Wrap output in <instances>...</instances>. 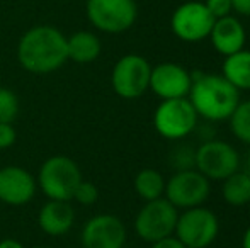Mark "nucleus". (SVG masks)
I'll return each mask as SVG.
<instances>
[{"label":"nucleus","mask_w":250,"mask_h":248,"mask_svg":"<svg viewBox=\"0 0 250 248\" xmlns=\"http://www.w3.org/2000/svg\"><path fill=\"white\" fill-rule=\"evenodd\" d=\"M21 66L34 75L56 72L68 61L66 36L53 26H34L22 34L17 44Z\"/></svg>","instance_id":"nucleus-1"},{"label":"nucleus","mask_w":250,"mask_h":248,"mask_svg":"<svg viewBox=\"0 0 250 248\" xmlns=\"http://www.w3.org/2000/svg\"><path fill=\"white\" fill-rule=\"evenodd\" d=\"M192 85L188 99L194 106L199 117L218 123L231 116L240 102V90H237L223 75L194 72L191 73Z\"/></svg>","instance_id":"nucleus-2"},{"label":"nucleus","mask_w":250,"mask_h":248,"mask_svg":"<svg viewBox=\"0 0 250 248\" xmlns=\"http://www.w3.org/2000/svg\"><path fill=\"white\" fill-rule=\"evenodd\" d=\"M38 186L53 201H72L77 186L82 182V172L72 158L55 155L41 165Z\"/></svg>","instance_id":"nucleus-3"},{"label":"nucleus","mask_w":250,"mask_h":248,"mask_svg":"<svg viewBox=\"0 0 250 248\" xmlns=\"http://www.w3.org/2000/svg\"><path fill=\"white\" fill-rule=\"evenodd\" d=\"M198 113L188 97L162 100L153 114V126L167 139H182L198 128Z\"/></svg>","instance_id":"nucleus-4"},{"label":"nucleus","mask_w":250,"mask_h":248,"mask_svg":"<svg viewBox=\"0 0 250 248\" xmlns=\"http://www.w3.org/2000/svg\"><path fill=\"white\" fill-rule=\"evenodd\" d=\"M87 17L102 33L119 34L136 22L138 5L135 0H87Z\"/></svg>","instance_id":"nucleus-5"},{"label":"nucleus","mask_w":250,"mask_h":248,"mask_svg":"<svg viewBox=\"0 0 250 248\" xmlns=\"http://www.w3.org/2000/svg\"><path fill=\"white\" fill-rule=\"evenodd\" d=\"M179 209L165 197L145 202L135 219V231L143 242H158L165 236L174 235L177 225Z\"/></svg>","instance_id":"nucleus-6"},{"label":"nucleus","mask_w":250,"mask_h":248,"mask_svg":"<svg viewBox=\"0 0 250 248\" xmlns=\"http://www.w3.org/2000/svg\"><path fill=\"white\" fill-rule=\"evenodd\" d=\"M220 231V221L209 209L198 208L184 209L179 214L174 235L186 245V248H206L216 240Z\"/></svg>","instance_id":"nucleus-7"},{"label":"nucleus","mask_w":250,"mask_h":248,"mask_svg":"<svg viewBox=\"0 0 250 248\" xmlns=\"http://www.w3.org/2000/svg\"><path fill=\"white\" fill-rule=\"evenodd\" d=\"M150 63L140 55H125L116 61L111 73L114 92L123 99H138L150 87Z\"/></svg>","instance_id":"nucleus-8"},{"label":"nucleus","mask_w":250,"mask_h":248,"mask_svg":"<svg viewBox=\"0 0 250 248\" xmlns=\"http://www.w3.org/2000/svg\"><path fill=\"white\" fill-rule=\"evenodd\" d=\"M240 155L230 143L208 139L196 150V170L209 180H225L240 169Z\"/></svg>","instance_id":"nucleus-9"},{"label":"nucleus","mask_w":250,"mask_h":248,"mask_svg":"<svg viewBox=\"0 0 250 248\" xmlns=\"http://www.w3.org/2000/svg\"><path fill=\"white\" fill-rule=\"evenodd\" d=\"M209 195V179L199 170H179L165 182L164 197L177 209H191L203 204Z\"/></svg>","instance_id":"nucleus-10"},{"label":"nucleus","mask_w":250,"mask_h":248,"mask_svg":"<svg viewBox=\"0 0 250 248\" xmlns=\"http://www.w3.org/2000/svg\"><path fill=\"white\" fill-rule=\"evenodd\" d=\"M214 20L216 19L209 14L204 2L192 0L182 3L174 10L170 17V27L179 39L186 43H198L209 38Z\"/></svg>","instance_id":"nucleus-11"},{"label":"nucleus","mask_w":250,"mask_h":248,"mask_svg":"<svg viewBox=\"0 0 250 248\" xmlns=\"http://www.w3.org/2000/svg\"><path fill=\"white\" fill-rule=\"evenodd\" d=\"M126 243V226L118 216L97 214L82 229L83 248H123Z\"/></svg>","instance_id":"nucleus-12"},{"label":"nucleus","mask_w":250,"mask_h":248,"mask_svg":"<svg viewBox=\"0 0 250 248\" xmlns=\"http://www.w3.org/2000/svg\"><path fill=\"white\" fill-rule=\"evenodd\" d=\"M192 80L191 72L177 63H160L153 66L150 73V87L151 92L160 99H181L188 97L191 90Z\"/></svg>","instance_id":"nucleus-13"},{"label":"nucleus","mask_w":250,"mask_h":248,"mask_svg":"<svg viewBox=\"0 0 250 248\" xmlns=\"http://www.w3.org/2000/svg\"><path fill=\"white\" fill-rule=\"evenodd\" d=\"M38 182L26 169L7 165L0 169V201L10 206H22L33 201Z\"/></svg>","instance_id":"nucleus-14"},{"label":"nucleus","mask_w":250,"mask_h":248,"mask_svg":"<svg viewBox=\"0 0 250 248\" xmlns=\"http://www.w3.org/2000/svg\"><path fill=\"white\" fill-rule=\"evenodd\" d=\"M209 39L218 53L223 57H230V55L244 50L247 33H245L244 24L230 14V16L214 20Z\"/></svg>","instance_id":"nucleus-15"},{"label":"nucleus","mask_w":250,"mask_h":248,"mask_svg":"<svg viewBox=\"0 0 250 248\" xmlns=\"http://www.w3.org/2000/svg\"><path fill=\"white\" fill-rule=\"evenodd\" d=\"M73 221H75V211L70 201L50 199L38 214V225L50 236H62L68 233L73 226Z\"/></svg>","instance_id":"nucleus-16"},{"label":"nucleus","mask_w":250,"mask_h":248,"mask_svg":"<svg viewBox=\"0 0 250 248\" xmlns=\"http://www.w3.org/2000/svg\"><path fill=\"white\" fill-rule=\"evenodd\" d=\"M101 39L90 31H77L70 38H66V51L68 60L75 63H92L101 55Z\"/></svg>","instance_id":"nucleus-17"},{"label":"nucleus","mask_w":250,"mask_h":248,"mask_svg":"<svg viewBox=\"0 0 250 248\" xmlns=\"http://www.w3.org/2000/svg\"><path fill=\"white\" fill-rule=\"evenodd\" d=\"M221 72L237 90H250V51L240 50L225 57Z\"/></svg>","instance_id":"nucleus-18"},{"label":"nucleus","mask_w":250,"mask_h":248,"mask_svg":"<svg viewBox=\"0 0 250 248\" xmlns=\"http://www.w3.org/2000/svg\"><path fill=\"white\" fill-rule=\"evenodd\" d=\"M223 199L231 206H245L250 201V175L238 169L223 180Z\"/></svg>","instance_id":"nucleus-19"},{"label":"nucleus","mask_w":250,"mask_h":248,"mask_svg":"<svg viewBox=\"0 0 250 248\" xmlns=\"http://www.w3.org/2000/svg\"><path fill=\"white\" fill-rule=\"evenodd\" d=\"M135 191L145 202L153 199L164 197L165 192V179L160 172L153 169H143L135 177Z\"/></svg>","instance_id":"nucleus-20"},{"label":"nucleus","mask_w":250,"mask_h":248,"mask_svg":"<svg viewBox=\"0 0 250 248\" xmlns=\"http://www.w3.org/2000/svg\"><path fill=\"white\" fill-rule=\"evenodd\" d=\"M228 119L235 138L250 145V100H240Z\"/></svg>","instance_id":"nucleus-21"},{"label":"nucleus","mask_w":250,"mask_h":248,"mask_svg":"<svg viewBox=\"0 0 250 248\" xmlns=\"http://www.w3.org/2000/svg\"><path fill=\"white\" fill-rule=\"evenodd\" d=\"M19 114V99L7 87H0V123L12 124Z\"/></svg>","instance_id":"nucleus-22"},{"label":"nucleus","mask_w":250,"mask_h":248,"mask_svg":"<svg viewBox=\"0 0 250 248\" xmlns=\"http://www.w3.org/2000/svg\"><path fill=\"white\" fill-rule=\"evenodd\" d=\"M172 165L175 167V170H189L196 169V150H192L191 146L181 145L170 153Z\"/></svg>","instance_id":"nucleus-23"},{"label":"nucleus","mask_w":250,"mask_h":248,"mask_svg":"<svg viewBox=\"0 0 250 248\" xmlns=\"http://www.w3.org/2000/svg\"><path fill=\"white\" fill-rule=\"evenodd\" d=\"M73 199L82 206H90L99 199V189L92 182H87L82 179V182L77 186L75 192H73Z\"/></svg>","instance_id":"nucleus-24"},{"label":"nucleus","mask_w":250,"mask_h":248,"mask_svg":"<svg viewBox=\"0 0 250 248\" xmlns=\"http://www.w3.org/2000/svg\"><path fill=\"white\" fill-rule=\"evenodd\" d=\"M204 5L214 19H221V17H227L233 12L230 0H204Z\"/></svg>","instance_id":"nucleus-25"},{"label":"nucleus","mask_w":250,"mask_h":248,"mask_svg":"<svg viewBox=\"0 0 250 248\" xmlns=\"http://www.w3.org/2000/svg\"><path fill=\"white\" fill-rule=\"evenodd\" d=\"M17 133L12 124L0 123V150H7L16 143Z\"/></svg>","instance_id":"nucleus-26"},{"label":"nucleus","mask_w":250,"mask_h":248,"mask_svg":"<svg viewBox=\"0 0 250 248\" xmlns=\"http://www.w3.org/2000/svg\"><path fill=\"white\" fill-rule=\"evenodd\" d=\"M151 248H186V245L175 235H170L158 240V242H153L151 243Z\"/></svg>","instance_id":"nucleus-27"},{"label":"nucleus","mask_w":250,"mask_h":248,"mask_svg":"<svg viewBox=\"0 0 250 248\" xmlns=\"http://www.w3.org/2000/svg\"><path fill=\"white\" fill-rule=\"evenodd\" d=\"M231 10L237 12L238 16L250 17V0H230Z\"/></svg>","instance_id":"nucleus-28"},{"label":"nucleus","mask_w":250,"mask_h":248,"mask_svg":"<svg viewBox=\"0 0 250 248\" xmlns=\"http://www.w3.org/2000/svg\"><path fill=\"white\" fill-rule=\"evenodd\" d=\"M0 248H24V245L14 238H3L0 240Z\"/></svg>","instance_id":"nucleus-29"},{"label":"nucleus","mask_w":250,"mask_h":248,"mask_svg":"<svg viewBox=\"0 0 250 248\" xmlns=\"http://www.w3.org/2000/svg\"><path fill=\"white\" fill-rule=\"evenodd\" d=\"M242 170H244L247 175H250V150L247 152V155H245V158H244V165H242Z\"/></svg>","instance_id":"nucleus-30"},{"label":"nucleus","mask_w":250,"mask_h":248,"mask_svg":"<svg viewBox=\"0 0 250 248\" xmlns=\"http://www.w3.org/2000/svg\"><path fill=\"white\" fill-rule=\"evenodd\" d=\"M242 248H250V226L245 229L244 240H242Z\"/></svg>","instance_id":"nucleus-31"},{"label":"nucleus","mask_w":250,"mask_h":248,"mask_svg":"<svg viewBox=\"0 0 250 248\" xmlns=\"http://www.w3.org/2000/svg\"><path fill=\"white\" fill-rule=\"evenodd\" d=\"M33 248H46V247H33Z\"/></svg>","instance_id":"nucleus-32"},{"label":"nucleus","mask_w":250,"mask_h":248,"mask_svg":"<svg viewBox=\"0 0 250 248\" xmlns=\"http://www.w3.org/2000/svg\"><path fill=\"white\" fill-rule=\"evenodd\" d=\"M249 204H250V201H249Z\"/></svg>","instance_id":"nucleus-33"}]
</instances>
